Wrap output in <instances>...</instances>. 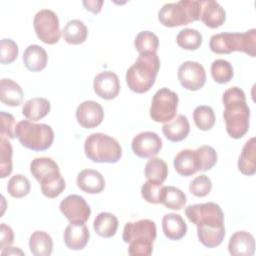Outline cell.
<instances>
[{"label": "cell", "mask_w": 256, "mask_h": 256, "mask_svg": "<svg viewBox=\"0 0 256 256\" xmlns=\"http://www.w3.org/2000/svg\"><path fill=\"white\" fill-rule=\"evenodd\" d=\"M185 215L197 226L198 239L205 247L214 248L222 243L225 237L224 213L218 204L208 202L189 205Z\"/></svg>", "instance_id": "obj_1"}, {"label": "cell", "mask_w": 256, "mask_h": 256, "mask_svg": "<svg viewBox=\"0 0 256 256\" xmlns=\"http://www.w3.org/2000/svg\"><path fill=\"white\" fill-rule=\"evenodd\" d=\"M223 117L228 135L234 139L243 137L249 129L250 109L246 103L245 93L239 87L227 89L222 96Z\"/></svg>", "instance_id": "obj_2"}, {"label": "cell", "mask_w": 256, "mask_h": 256, "mask_svg": "<svg viewBox=\"0 0 256 256\" xmlns=\"http://www.w3.org/2000/svg\"><path fill=\"white\" fill-rule=\"evenodd\" d=\"M160 68V60L156 53H140L136 61L126 72V83L130 90L145 93L154 85Z\"/></svg>", "instance_id": "obj_3"}, {"label": "cell", "mask_w": 256, "mask_h": 256, "mask_svg": "<svg viewBox=\"0 0 256 256\" xmlns=\"http://www.w3.org/2000/svg\"><path fill=\"white\" fill-rule=\"evenodd\" d=\"M156 224L150 219L127 222L123 229L122 238L129 243L128 254L131 256H149L153 251L156 239Z\"/></svg>", "instance_id": "obj_4"}, {"label": "cell", "mask_w": 256, "mask_h": 256, "mask_svg": "<svg viewBox=\"0 0 256 256\" xmlns=\"http://www.w3.org/2000/svg\"><path fill=\"white\" fill-rule=\"evenodd\" d=\"M209 47L216 54H229L234 51L243 52L251 57L256 56V29L244 33H219L210 38Z\"/></svg>", "instance_id": "obj_5"}, {"label": "cell", "mask_w": 256, "mask_h": 256, "mask_svg": "<svg viewBox=\"0 0 256 256\" xmlns=\"http://www.w3.org/2000/svg\"><path fill=\"white\" fill-rule=\"evenodd\" d=\"M84 152L88 159L97 163H116L122 156L119 142L104 133H92L84 142Z\"/></svg>", "instance_id": "obj_6"}, {"label": "cell", "mask_w": 256, "mask_h": 256, "mask_svg": "<svg viewBox=\"0 0 256 256\" xmlns=\"http://www.w3.org/2000/svg\"><path fill=\"white\" fill-rule=\"evenodd\" d=\"M200 13V1L181 0L164 4L158 12V19L166 27H177L199 20Z\"/></svg>", "instance_id": "obj_7"}, {"label": "cell", "mask_w": 256, "mask_h": 256, "mask_svg": "<svg viewBox=\"0 0 256 256\" xmlns=\"http://www.w3.org/2000/svg\"><path fill=\"white\" fill-rule=\"evenodd\" d=\"M15 136L24 147L33 151L47 150L54 140V132L51 126L44 123H33L28 120L17 123Z\"/></svg>", "instance_id": "obj_8"}, {"label": "cell", "mask_w": 256, "mask_h": 256, "mask_svg": "<svg viewBox=\"0 0 256 256\" xmlns=\"http://www.w3.org/2000/svg\"><path fill=\"white\" fill-rule=\"evenodd\" d=\"M178 95L168 88L159 89L153 96L150 117L155 122L166 123L172 120L177 112Z\"/></svg>", "instance_id": "obj_9"}, {"label": "cell", "mask_w": 256, "mask_h": 256, "mask_svg": "<svg viewBox=\"0 0 256 256\" xmlns=\"http://www.w3.org/2000/svg\"><path fill=\"white\" fill-rule=\"evenodd\" d=\"M37 37L46 44H55L61 36L59 19L56 13L50 9H42L36 13L33 20Z\"/></svg>", "instance_id": "obj_10"}, {"label": "cell", "mask_w": 256, "mask_h": 256, "mask_svg": "<svg viewBox=\"0 0 256 256\" xmlns=\"http://www.w3.org/2000/svg\"><path fill=\"white\" fill-rule=\"evenodd\" d=\"M178 80L187 90H199L206 82L205 69L198 62L185 61L178 68Z\"/></svg>", "instance_id": "obj_11"}, {"label": "cell", "mask_w": 256, "mask_h": 256, "mask_svg": "<svg viewBox=\"0 0 256 256\" xmlns=\"http://www.w3.org/2000/svg\"><path fill=\"white\" fill-rule=\"evenodd\" d=\"M59 209L70 222L85 223L91 214V209L85 199L76 194L65 197L61 201Z\"/></svg>", "instance_id": "obj_12"}, {"label": "cell", "mask_w": 256, "mask_h": 256, "mask_svg": "<svg viewBox=\"0 0 256 256\" xmlns=\"http://www.w3.org/2000/svg\"><path fill=\"white\" fill-rule=\"evenodd\" d=\"M131 147L136 156L140 158H150L160 152L162 140L155 132L144 131L133 138Z\"/></svg>", "instance_id": "obj_13"}, {"label": "cell", "mask_w": 256, "mask_h": 256, "mask_svg": "<svg viewBox=\"0 0 256 256\" xmlns=\"http://www.w3.org/2000/svg\"><path fill=\"white\" fill-rule=\"evenodd\" d=\"M104 118L102 106L92 100L82 102L76 109V119L78 123L86 129H91L101 124Z\"/></svg>", "instance_id": "obj_14"}, {"label": "cell", "mask_w": 256, "mask_h": 256, "mask_svg": "<svg viewBox=\"0 0 256 256\" xmlns=\"http://www.w3.org/2000/svg\"><path fill=\"white\" fill-rule=\"evenodd\" d=\"M94 92L102 99L111 100L118 96L120 83L118 76L112 71H103L97 74L93 81Z\"/></svg>", "instance_id": "obj_15"}, {"label": "cell", "mask_w": 256, "mask_h": 256, "mask_svg": "<svg viewBox=\"0 0 256 256\" xmlns=\"http://www.w3.org/2000/svg\"><path fill=\"white\" fill-rule=\"evenodd\" d=\"M90 233L87 226L80 222H70L63 234L64 243L71 250L83 249L87 245Z\"/></svg>", "instance_id": "obj_16"}, {"label": "cell", "mask_w": 256, "mask_h": 256, "mask_svg": "<svg viewBox=\"0 0 256 256\" xmlns=\"http://www.w3.org/2000/svg\"><path fill=\"white\" fill-rule=\"evenodd\" d=\"M200 20L209 28L220 27L226 20V12L222 6L214 0L200 1Z\"/></svg>", "instance_id": "obj_17"}, {"label": "cell", "mask_w": 256, "mask_h": 256, "mask_svg": "<svg viewBox=\"0 0 256 256\" xmlns=\"http://www.w3.org/2000/svg\"><path fill=\"white\" fill-rule=\"evenodd\" d=\"M228 250L234 256H252L255 251V240L247 231H237L229 239Z\"/></svg>", "instance_id": "obj_18"}, {"label": "cell", "mask_w": 256, "mask_h": 256, "mask_svg": "<svg viewBox=\"0 0 256 256\" xmlns=\"http://www.w3.org/2000/svg\"><path fill=\"white\" fill-rule=\"evenodd\" d=\"M77 186L85 193L98 194L103 191L105 180L98 171L84 169L77 175Z\"/></svg>", "instance_id": "obj_19"}, {"label": "cell", "mask_w": 256, "mask_h": 256, "mask_svg": "<svg viewBox=\"0 0 256 256\" xmlns=\"http://www.w3.org/2000/svg\"><path fill=\"white\" fill-rule=\"evenodd\" d=\"M162 132L171 142L182 141L190 132L189 121L186 116L179 114L162 126Z\"/></svg>", "instance_id": "obj_20"}, {"label": "cell", "mask_w": 256, "mask_h": 256, "mask_svg": "<svg viewBox=\"0 0 256 256\" xmlns=\"http://www.w3.org/2000/svg\"><path fill=\"white\" fill-rule=\"evenodd\" d=\"M173 164L176 172L181 176L188 177L199 171L196 152L192 149H185L180 151L174 157Z\"/></svg>", "instance_id": "obj_21"}, {"label": "cell", "mask_w": 256, "mask_h": 256, "mask_svg": "<svg viewBox=\"0 0 256 256\" xmlns=\"http://www.w3.org/2000/svg\"><path fill=\"white\" fill-rule=\"evenodd\" d=\"M162 229L168 239L180 240L187 232V224L179 214L168 213L163 216Z\"/></svg>", "instance_id": "obj_22"}, {"label": "cell", "mask_w": 256, "mask_h": 256, "mask_svg": "<svg viewBox=\"0 0 256 256\" xmlns=\"http://www.w3.org/2000/svg\"><path fill=\"white\" fill-rule=\"evenodd\" d=\"M30 172L39 183L48 177L60 173L58 164L48 157L34 158L30 163Z\"/></svg>", "instance_id": "obj_23"}, {"label": "cell", "mask_w": 256, "mask_h": 256, "mask_svg": "<svg viewBox=\"0 0 256 256\" xmlns=\"http://www.w3.org/2000/svg\"><path fill=\"white\" fill-rule=\"evenodd\" d=\"M47 60L48 56L44 48L36 44L29 45L23 53L24 65L32 72L43 70L47 65Z\"/></svg>", "instance_id": "obj_24"}, {"label": "cell", "mask_w": 256, "mask_h": 256, "mask_svg": "<svg viewBox=\"0 0 256 256\" xmlns=\"http://www.w3.org/2000/svg\"><path fill=\"white\" fill-rule=\"evenodd\" d=\"M24 93L22 88L13 80L3 78L0 81V100L8 106H19L22 104Z\"/></svg>", "instance_id": "obj_25"}, {"label": "cell", "mask_w": 256, "mask_h": 256, "mask_svg": "<svg viewBox=\"0 0 256 256\" xmlns=\"http://www.w3.org/2000/svg\"><path fill=\"white\" fill-rule=\"evenodd\" d=\"M238 169L244 175H254L256 172V143L255 138L249 139L243 146L238 159Z\"/></svg>", "instance_id": "obj_26"}, {"label": "cell", "mask_w": 256, "mask_h": 256, "mask_svg": "<svg viewBox=\"0 0 256 256\" xmlns=\"http://www.w3.org/2000/svg\"><path fill=\"white\" fill-rule=\"evenodd\" d=\"M51 109L50 102L46 98L36 97L26 101L22 107V114L32 121H37L45 117Z\"/></svg>", "instance_id": "obj_27"}, {"label": "cell", "mask_w": 256, "mask_h": 256, "mask_svg": "<svg viewBox=\"0 0 256 256\" xmlns=\"http://www.w3.org/2000/svg\"><path fill=\"white\" fill-rule=\"evenodd\" d=\"M93 228L99 236L110 238L116 234L118 229V219L112 213L101 212L96 216L93 222Z\"/></svg>", "instance_id": "obj_28"}, {"label": "cell", "mask_w": 256, "mask_h": 256, "mask_svg": "<svg viewBox=\"0 0 256 256\" xmlns=\"http://www.w3.org/2000/svg\"><path fill=\"white\" fill-rule=\"evenodd\" d=\"M88 35V29L85 26V24L78 20L73 19L66 23L62 30V36L63 39L73 45H78L83 42H85Z\"/></svg>", "instance_id": "obj_29"}, {"label": "cell", "mask_w": 256, "mask_h": 256, "mask_svg": "<svg viewBox=\"0 0 256 256\" xmlns=\"http://www.w3.org/2000/svg\"><path fill=\"white\" fill-rule=\"evenodd\" d=\"M29 249L34 256H49L52 253L53 241L44 231H35L29 239Z\"/></svg>", "instance_id": "obj_30"}, {"label": "cell", "mask_w": 256, "mask_h": 256, "mask_svg": "<svg viewBox=\"0 0 256 256\" xmlns=\"http://www.w3.org/2000/svg\"><path fill=\"white\" fill-rule=\"evenodd\" d=\"M159 203L168 209L180 210L186 204V195L179 188L174 186H162Z\"/></svg>", "instance_id": "obj_31"}, {"label": "cell", "mask_w": 256, "mask_h": 256, "mask_svg": "<svg viewBox=\"0 0 256 256\" xmlns=\"http://www.w3.org/2000/svg\"><path fill=\"white\" fill-rule=\"evenodd\" d=\"M147 180L162 184L168 176V167L166 162L161 158H151L144 168Z\"/></svg>", "instance_id": "obj_32"}, {"label": "cell", "mask_w": 256, "mask_h": 256, "mask_svg": "<svg viewBox=\"0 0 256 256\" xmlns=\"http://www.w3.org/2000/svg\"><path fill=\"white\" fill-rule=\"evenodd\" d=\"M176 42L179 47L185 50H196L202 44V35L196 29L185 28L179 31Z\"/></svg>", "instance_id": "obj_33"}, {"label": "cell", "mask_w": 256, "mask_h": 256, "mask_svg": "<svg viewBox=\"0 0 256 256\" xmlns=\"http://www.w3.org/2000/svg\"><path fill=\"white\" fill-rule=\"evenodd\" d=\"M193 119L197 128L202 131L210 130L215 124V114L210 106H197L193 111Z\"/></svg>", "instance_id": "obj_34"}, {"label": "cell", "mask_w": 256, "mask_h": 256, "mask_svg": "<svg viewBox=\"0 0 256 256\" xmlns=\"http://www.w3.org/2000/svg\"><path fill=\"white\" fill-rule=\"evenodd\" d=\"M134 46L139 54L143 52L156 53L159 46V39L151 31H141L135 37Z\"/></svg>", "instance_id": "obj_35"}, {"label": "cell", "mask_w": 256, "mask_h": 256, "mask_svg": "<svg viewBox=\"0 0 256 256\" xmlns=\"http://www.w3.org/2000/svg\"><path fill=\"white\" fill-rule=\"evenodd\" d=\"M211 75L214 81L219 84L228 83L234 75L233 67L230 62L224 59H217L211 65Z\"/></svg>", "instance_id": "obj_36"}, {"label": "cell", "mask_w": 256, "mask_h": 256, "mask_svg": "<svg viewBox=\"0 0 256 256\" xmlns=\"http://www.w3.org/2000/svg\"><path fill=\"white\" fill-rule=\"evenodd\" d=\"M41 191L44 196L48 198L58 197L65 189V180L61 174L51 176L40 182Z\"/></svg>", "instance_id": "obj_37"}, {"label": "cell", "mask_w": 256, "mask_h": 256, "mask_svg": "<svg viewBox=\"0 0 256 256\" xmlns=\"http://www.w3.org/2000/svg\"><path fill=\"white\" fill-rule=\"evenodd\" d=\"M12 146L3 136L0 137V177L5 178L12 172Z\"/></svg>", "instance_id": "obj_38"}, {"label": "cell", "mask_w": 256, "mask_h": 256, "mask_svg": "<svg viewBox=\"0 0 256 256\" xmlns=\"http://www.w3.org/2000/svg\"><path fill=\"white\" fill-rule=\"evenodd\" d=\"M7 191L14 198H22L29 194L30 182L24 175L16 174L8 181Z\"/></svg>", "instance_id": "obj_39"}, {"label": "cell", "mask_w": 256, "mask_h": 256, "mask_svg": "<svg viewBox=\"0 0 256 256\" xmlns=\"http://www.w3.org/2000/svg\"><path fill=\"white\" fill-rule=\"evenodd\" d=\"M199 170L207 171L210 170L217 162V153L215 149L208 145H203L195 150Z\"/></svg>", "instance_id": "obj_40"}, {"label": "cell", "mask_w": 256, "mask_h": 256, "mask_svg": "<svg viewBox=\"0 0 256 256\" xmlns=\"http://www.w3.org/2000/svg\"><path fill=\"white\" fill-rule=\"evenodd\" d=\"M212 188V182L208 176L201 174L195 177L189 185V191L196 197L207 196Z\"/></svg>", "instance_id": "obj_41"}, {"label": "cell", "mask_w": 256, "mask_h": 256, "mask_svg": "<svg viewBox=\"0 0 256 256\" xmlns=\"http://www.w3.org/2000/svg\"><path fill=\"white\" fill-rule=\"evenodd\" d=\"M18 45L12 39H2L0 41V62L2 64L12 63L18 56Z\"/></svg>", "instance_id": "obj_42"}, {"label": "cell", "mask_w": 256, "mask_h": 256, "mask_svg": "<svg viewBox=\"0 0 256 256\" xmlns=\"http://www.w3.org/2000/svg\"><path fill=\"white\" fill-rule=\"evenodd\" d=\"M162 186H163V184L155 183V182L147 180L141 187L142 197L144 198V200H146L149 203L158 204Z\"/></svg>", "instance_id": "obj_43"}, {"label": "cell", "mask_w": 256, "mask_h": 256, "mask_svg": "<svg viewBox=\"0 0 256 256\" xmlns=\"http://www.w3.org/2000/svg\"><path fill=\"white\" fill-rule=\"evenodd\" d=\"M1 120V136H7L8 138H15V119L13 115L6 113L5 111L0 112Z\"/></svg>", "instance_id": "obj_44"}, {"label": "cell", "mask_w": 256, "mask_h": 256, "mask_svg": "<svg viewBox=\"0 0 256 256\" xmlns=\"http://www.w3.org/2000/svg\"><path fill=\"white\" fill-rule=\"evenodd\" d=\"M14 241V233L10 226L5 223L0 225V249L3 250L6 247H9Z\"/></svg>", "instance_id": "obj_45"}, {"label": "cell", "mask_w": 256, "mask_h": 256, "mask_svg": "<svg viewBox=\"0 0 256 256\" xmlns=\"http://www.w3.org/2000/svg\"><path fill=\"white\" fill-rule=\"evenodd\" d=\"M83 5L85 6V9L96 14L99 13L101 10V7L103 5V1H96V0H88L83 1Z\"/></svg>", "instance_id": "obj_46"}, {"label": "cell", "mask_w": 256, "mask_h": 256, "mask_svg": "<svg viewBox=\"0 0 256 256\" xmlns=\"http://www.w3.org/2000/svg\"><path fill=\"white\" fill-rule=\"evenodd\" d=\"M1 254L2 255H6V254H8V255H11V254H13V255H16V254H20V255H24V252H22L19 248H17V247H6V248H4L2 251H1Z\"/></svg>", "instance_id": "obj_47"}]
</instances>
